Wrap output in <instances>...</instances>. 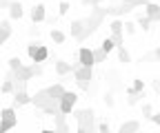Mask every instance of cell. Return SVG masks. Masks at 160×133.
I'll return each instance as SVG.
<instances>
[{
    "label": "cell",
    "instance_id": "1",
    "mask_svg": "<svg viewBox=\"0 0 160 133\" xmlns=\"http://www.w3.org/2000/svg\"><path fill=\"white\" fill-rule=\"evenodd\" d=\"M71 116L78 122V131L80 133H91V131L98 129V124H96V111L91 107L89 109H73Z\"/></svg>",
    "mask_w": 160,
    "mask_h": 133
},
{
    "label": "cell",
    "instance_id": "2",
    "mask_svg": "<svg viewBox=\"0 0 160 133\" xmlns=\"http://www.w3.org/2000/svg\"><path fill=\"white\" fill-rule=\"evenodd\" d=\"M73 80L78 84V89H82V91H89L91 89V82H93V67H85V64H73Z\"/></svg>",
    "mask_w": 160,
    "mask_h": 133
},
{
    "label": "cell",
    "instance_id": "3",
    "mask_svg": "<svg viewBox=\"0 0 160 133\" xmlns=\"http://www.w3.org/2000/svg\"><path fill=\"white\" fill-rule=\"evenodd\" d=\"M18 126V116H16V109L13 107H5L0 111V133L11 131Z\"/></svg>",
    "mask_w": 160,
    "mask_h": 133
},
{
    "label": "cell",
    "instance_id": "4",
    "mask_svg": "<svg viewBox=\"0 0 160 133\" xmlns=\"http://www.w3.org/2000/svg\"><path fill=\"white\" fill-rule=\"evenodd\" d=\"M76 102H78V93L76 91H65L62 98H60V111L71 116V111L76 109Z\"/></svg>",
    "mask_w": 160,
    "mask_h": 133
},
{
    "label": "cell",
    "instance_id": "5",
    "mask_svg": "<svg viewBox=\"0 0 160 133\" xmlns=\"http://www.w3.org/2000/svg\"><path fill=\"white\" fill-rule=\"evenodd\" d=\"M53 98L49 96V91H47V87L45 89H38L33 96H31V104H36V109H42L45 104H49Z\"/></svg>",
    "mask_w": 160,
    "mask_h": 133
},
{
    "label": "cell",
    "instance_id": "6",
    "mask_svg": "<svg viewBox=\"0 0 160 133\" xmlns=\"http://www.w3.org/2000/svg\"><path fill=\"white\" fill-rule=\"evenodd\" d=\"M29 16H31V22H33V25H40L42 20H47V7H45L42 2H38V5L31 7Z\"/></svg>",
    "mask_w": 160,
    "mask_h": 133
},
{
    "label": "cell",
    "instance_id": "7",
    "mask_svg": "<svg viewBox=\"0 0 160 133\" xmlns=\"http://www.w3.org/2000/svg\"><path fill=\"white\" fill-rule=\"evenodd\" d=\"M13 96V109H20V107H27V104H31V96L27 93V89H20V91H13L11 93Z\"/></svg>",
    "mask_w": 160,
    "mask_h": 133
},
{
    "label": "cell",
    "instance_id": "8",
    "mask_svg": "<svg viewBox=\"0 0 160 133\" xmlns=\"http://www.w3.org/2000/svg\"><path fill=\"white\" fill-rule=\"evenodd\" d=\"M78 62L85 64V67H93V64H96L93 49H89V47H80V49H78Z\"/></svg>",
    "mask_w": 160,
    "mask_h": 133
},
{
    "label": "cell",
    "instance_id": "9",
    "mask_svg": "<svg viewBox=\"0 0 160 133\" xmlns=\"http://www.w3.org/2000/svg\"><path fill=\"white\" fill-rule=\"evenodd\" d=\"M136 7H131V5H127V2H122V5H111V7H107V16H111V18H120V16H127V13H131Z\"/></svg>",
    "mask_w": 160,
    "mask_h": 133
},
{
    "label": "cell",
    "instance_id": "10",
    "mask_svg": "<svg viewBox=\"0 0 160 133\" xmlns=\"http://www.w3.org/2000/svg\"><path fill=\"white\" fill-rule=\"evenodd\" d=\"M49 55H51V51L47 49V45H42V42H38V47H36V51H33V55H31V62H47L49 60Z\"/></svg>",
    "mask_w": 160,
    "mask_h": 133
},
{
    "label": "cell",
    "instance_id": "11",
    "mask_svg": "<svg viewBox=\"0 0 160 133\" xmlns=\"http://www.w3.org/2000/svg\"><path fill=\"white\" fill-rule=\"evenodd\" d=\"M25 16V7L20 0H11L9 5V20H20V18Z\"/></svg>",
    "mask_w": 160,
    "mask_h": 133
},
{
    "label": "cell",
    "instance_id": "12",
    "mask_svg": "<svg viewBox=\"0 0 160 133\" xmlns=\"http://www.w3.org/2000/svg\"><path fill=\"white\" fill-rule=\"evenodd\" d=\"M125 93H127V104H129V107H136L138 102L145 100V91H133L131 87H127Z\"/></svg>",
    "mask_w": 160,
    "mask_h": 133
},
{
    "label": "cell",
    "instance_id": "13",
    "mask_svg": "<svg viewBox=\"0 0 160 133\" xmlns=\"http://www.w3.org/2000/svg\"><path fill=\"white\" fill-rule=\"evenodd\" d=\"M53 129L56 131H62V133H67L71 126L67 124V113H62V111H60V113H56V116H53Z\"/></svg>",
    "mask_w": 160,
    "mask_h": 133
},
{
    "label": "cell",
    "instance_id": "14",
    "mask_svg": "<svg viewBox=\"0 0 160 133\" xmlns=\"http://www.w3.org/2000/svg\"><path fill=\"white\" fill-rule=\"evenodd\" d=\"M145 16L149 18L151 22H160V5L147 2V5H145Z\"/></svg>",
    "mask_w": 160,
    "mask_h": 133
},
{
    "label": "cell",
    "instance_id": "15",
    "mask_svg": "<svg viewBox=\"0 0 160 133\" xmlns=\"http://www.w3.org/2000/svg\"><path fill=\"white\" fill-rule=\"evenodd\" d=\"M82 31H85V18H82V20H80V18H78V20H71V25H69V33H71V38H76V40H78Z\"/></svg>",
    "mask_w": 160,
    "mask_h": 133
},
{
    "label": "cell",
    "instance_id": "16",
    "mask_svg": "<svg viewBox=\"0 0 160 133\" xmlns=\"http://www.w3.org/2000/svg\"><path fill=\"white\" fill-rule=\"evenodd\" d=\"M71 71H73V64H71V62H65V60H56V73L60 75V78L69 75Z\"/></svg>",
    "mask_w": 160,
    "mask_h": 133
},
{
    "label": "cell",
    "instance_id": "17",
    "mask_svg": "<svg viewBox=\"0 0 160 133\" xmlns=\"http://www.w3.org/2000/svg\"><path fill=\"white\" fill-rule=\"evenodd\" d=\"M9 38H11V20H2L0 22V42L5 45Z\"/></svg>",
    "mask_w": 160,
    "mask_h": 133
},
{
    "label": "cell",
    "instance_id": "18",
    "mask_svg": "<svg viewBox=\"0 0 160 133\" xmlns=\"http://www.w3.org/2000/svg\"><path fill=\"white\" fill-rule=\"evenodd\" d=\"M118 131H120V133H136V131H140V122H138V120L122 122V124L118 126Z\"/></svg>",
    "mask_w": 160,
    "mask_h": 133
},
{
    "label": "cell",
    "instance_id": "19",
    "mask_svg": "<svg viewBox=\"0 0 160 133\" xmlns=\"http://www.w3.org/2000/svg\"><path fill=\"white\" fill-rule=\"evenodd\" d=\"M47 91H49V96H51L53 100H60V98H62V93H65L67 89L62 87V82H56V84L47 87Z\"/></svg>",
    "mask_w": 160,
    "mask_h": 133
},
{
    "label": "cell",
    "instance_id": "20",
    "mask_svg": "<svg viewBox=\"0 0 160 133\" xmlns=\"http://www.w3.org/2000/svg\"><path fill=\"white\" fill-rule=\"evenodd\" d=\"M13 80H11V71L7 73V78H5V82L0 84V93H13Z\"/></svg>",
    "mask_w": 160,
    "mask_h": 133
},
{
    "label": "cell",
    "instance_id": "21",
    "mask_svg": "<svg viewBox=\"0 0 160 133\" xmlns=\"http://www.w3.org/2000/svg\"><path fill=\"white\" fill-rule=\"evenodd\" d=\"M116 51H118V60L122 62V64H129V62H131V55H129V51L125 49V45H122V47H116Z\"/></svg>",
    "mask_w": 160,
    "mask_h": 133
},
{
    "label": "cell",
    "instance_id": "22",
    "mask_svg": "<svg viewBox=\"0 0 160 133\" xmlns=\"http://www.w3.org/2000/svg\"><path fill=\"white\" fill-rule=\"evenodd\" d=\"M51 40H53L56 45H62V42L67 40V33L60 31V29H51Z\"/></svg>",
    "mask_w": 160,
    "mask_h": 133
},
{
    "label": "cell",
    "instance_id": "23",
    "mask_svg": "<svg viewBox=\"0 0 160 133\" xmlns=\"http://www.w3.org/2000/svg\"><path fill=\"white\" fill-rule=\"evenodd\" d=\"M107 51L102 49V47H98V49H93V58H96V64H100V62H107Z\"/></svg>",
    "mask_w": 160,
    "mask_h": 133
},
{
    "label": "cell",
    "instance_id": "24",
    "mask_svg": "<svg viewBox=\"0 0 160 133\" xmlns=\"http://www.w3.org/2000/svg\"><path fill=\"white\" fill-rule=\"evenodd\" d=\"M136 25H138V27H142V31H149V29H151V27H149V25H151V20H149L147 16H142V13L136 18Z\"/></svg>",
    "mask_w": 160,
    "mask_h": 133
},
{
    "label": "cell",
    "instance_id": "25",
    "mask_svg": "<svg viewBox=\"0 0 160 133\" xmlns=\"http://www.w3.org/2000/svg\"><path fill=\"white\" fill-rule=\"evenodd\" d=\"M102 102H105L109 109H113V107H116V98H113V91H111V89H107V91H105V96H102Z\"/></svg>",
    "mask_w": 160,
    "mask_h": 133
},
{
    "label": "cell",
    "instance_id": "26",
    "mask_svg": "<svg viewBox=\"0 0 160 133\" xmlns=\"http://www.w3.org/2000/svg\"><path fill=\"white\" fill-rule=\"evenodd\" d=\"M111 40L116 42V47L125 45V31H111Z\"/></svg>",
    "mask_w": 160,
    "mask_h": 133
},
{
    "label": "cell",
    "instance_id": "27",
    "mask_svg": "<svg viewBox=\"0 0 160 133\" xmlns=\"http://www.w3.org/2000/svg\"><path fill=\"white\" fill-rule=\"evenodd\" d=\"M122 31H125L127 36H136V31H138V25L127 20V22H122Z\"/></svg>",
    "mask_w": 160,
    "mask_h": 133
},
{
    "label": "cell",
    "instance_id": "28",
    "mask_svg": "<svg viewBox=\"0 0 160 133\" xmlns=\"http://www.w3.org/2000/svg\"><path fill=\"white\" fill-rule=\"evenodd\" d=\"M100 47H102V49H105L107 53H111V51L116 49V42L111 40V36H109V38H105V40H102V45H100Z\"/></svg>",
    "mask_w": 160,
    "mask_h": 133
},
{
    "label": "cell",
    "instance_id": "29",
    "mask_svg": "<svg viewBox=\"0 0 160 133\" xmlns=\"http://www.w3.org/2000/svg\"><path fill=\"white\" fill-rule=\"evenodd\" d=\"M69 9H71V5L67 2V0H62V2L58 5V16H67V13H69Z\"/></svg>",
    "mask_w": 160,
    "mask_h": 133
},
{
    "label": "cell",
    "instance_id": "30",
    "mask_svg": "<svg viewBox=\"0 0 160 133\" xmlns=\"http://www.w3.org/2000/svg\"><path fill=\"white\" fill-rule=\"evenodd\" d=\"M109 31H122V20H120V18H113L109 22Z\"/></svg>",
    "mask_w": 160,
    "mask_h": 133
},
{
    "label": "cell",
    "instance_id": "31",
    "mask_svg": "<svg viewBox=\"0 0 160 133\" xmlns=\"http://www.w3.org/2000/svg\"><path fill=\"white\" fill-rule=\"evenodd\" d=\"M122 2H127L131 7H145L147 2H151V0H122Z\"/></svg>",
    "mask_w": 160,
    "mask_h": 133
},
{
    "label": "cell",
    "instance_id": "32",
    "mask_svg": "<svg viewBox=\"0 0 160 133\" xmlns=\"http://www.w3.org/2000/svg\"><path fill=\"white\" fill-rule=\"evenodd\" d=\"M151 116H153V109H151V104H142V118L151 120Z\"/></svg>",
    "mask_w": 160,
    "mask_h": 133
},
{
    "label": "cell",
    "instance_id": "33",
    "mask_svg": "<svg viewBox=\"0 0 160 133\" xmlns=\"http://www.w3.org/2000/svg\"><path fill=\"white\" fill-rule=\"evenodd\" d=\"M20 64H22V60H20L18 55H13V58H9V69H11V71H13V69H18Z\"/></svg>",
    "mask_w": 160,
    "mask_h": 133
},
{
    "label": "cell",
    "instance_id": "34",
    "mask_svg": "<svg viewBox=\"0 0 160 133\" xmlns=\"http://www.w3.org/2000/svg\"><path fill=\"white\" fill-rule=\"evenodd\" d=\"M131 89H133V91H145V82L140 80V78H136L133 84H131Z\"/></svg>",
    "mask_w": 160,
    "mask_h": 133
},
{
    "label": "cell",
    "instance_id": "35",
    "mask_svg": "<svg viewBox=\"0 0 160 133\" xmlns=\"http://www.w3.org/2000/svg\"><path fill=\"white\" fill-rule=\"evenodd\" d=\"M82 7H96V5H102V0H80Z\"/></svg>",
    "mask_w": 160,
    "mask_h": 133
},
{
    "label": "cell",
    "instance_id": "36",
    "mask_svg": "<svg viewBox=\"0 0 160 133\" xmlns=\"http://www.w3.org/2000/svg\"><path fill=\"white\" fill-rule=\"evenodd\" d=\"M109 129H111L109 122H100V124H98V131H100V133H109Z\"/></svg>",
    "mask_w": 160,
    "mask_h": 133
},
{
    "label": "cell",
    "instance_id": "37",
    "mask_svg": "<svg viewBox=\"0 0 160 133\" xmlns=\"http://www.w3.org/2000/svg\"><path fill=\"white\" fill-rule=\"evenodd\" d=\"M151 122L160 126V111H158V113H153V116H151Z\"/></svg>",
    "mask_w": 160,
    "mask_h": 133
},
{
    "label": "cell",
    "instance_id": "38",
    "mask_svg": "<svg viewBox=\"0 0 160 133\" xmlns=\"http://www.w3.org/2000/svg\"><path fill=\"white\" fill-rule=\"evenodd\" d=\"M11 5V0H0V9H9Z\"/></svg>",
    "mask_w": 160,
    "mask_h": 133
},
{
    "label": "cell",
    "instance_id": "39",
    "mask_svg": "<svg viewBox=\"0 0 160 133\" xmlns=\"http://www.w3.org/2000/svg\"><path fill=\"white\" fill-rule=\"evenodd\" d=\"M38 33H40V29H38V27H36V25H33V27H31V29H29V36H31V38H33V36H38Z\"/></svg>",
    "mask_w": 160,
    "mask_h": 133
},
{
    "label": "cell",
    "instance_id": "40",
    "mask_svg": "<svg viewBox=\"0 0 160 133\" xmlns=\"http://www.w3.org/2000/svg\"><path fill=\"white\" fill-rule=\"evenodd\" d=\"M153 91L160 96V80H153Z\"/></svg>",
    "mask_w": 160,
    "mask_h": 133
},
{
    "label": "cell",
    "instance_id": "41",
    "mask_svg": "<svg viewBox=\"0 0 160 133\" xmlns=\"http://www.w3.org/2000/svg\"><path fill=\"white\" fill-rule=\"evenodd\" d=\"M153 58H156V60H158V62H160V47H158V49H156V51H153Z\"/></svg>",
    "mask_w": 160,
    "mask_h": 133
},
{
    "label": "cell",
    "instance_id": "42",
    "mask_svg": "<svg viewBox=\"0 0 160 133\" xmlns=\"http://www.w3.org/2000/svg\"><path fill=\"white\" fill-rule=\"evenodd\" d=\"M0 47H2V42H0Z\"/></svg>",
    "mask_w": 160,
    "mask_h": 133
}]
</instances>
